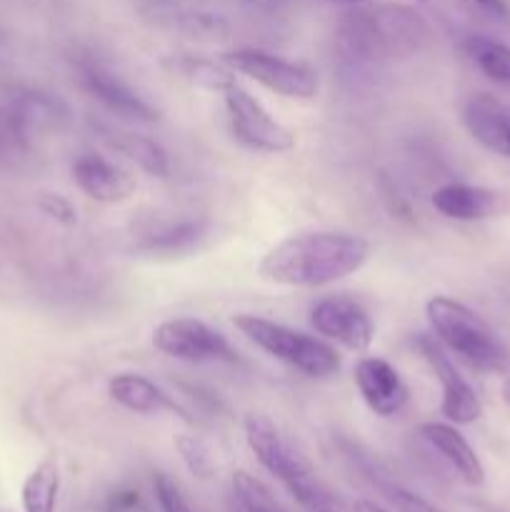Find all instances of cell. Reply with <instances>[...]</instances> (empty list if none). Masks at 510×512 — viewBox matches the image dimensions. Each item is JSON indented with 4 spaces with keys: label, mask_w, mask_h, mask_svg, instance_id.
Segmentation results:
<instances>
[{
    "label": "cell",
    "mask_w": 510,
    "mask_h": 512,
    "mask_svg": "<svg viewBox=\"0 0 510 512\" xmlns=\"http://www.w3.org/2000/svg\"><path fill=\"white\" fill-rule=\"evenodd\" d=\"M140 510V498L133 490H118V493L110 495L108 500V512H138Z\"/></svg>",
    "instance_id": "obj_28"
},
{
    "label": "cell",
    "mask_w": 510,
    "mask_h": 512,
    "mask_svg": "<svg viewBox=\"0 0 510 512\" xmlns=\"http://www.w3.org/2000/svg\"><path fill=\"white\" fill-rule=\"evenodd\" d=\"M460 50L485 78L498 85H510V45L485 35H468L460 43Z\"/></svg>",
    "instance_id": "obj_19"
},
{
    "label": "cell",
    "mask_w": 510,
    "mask_h": 512,
    "mask_svg": "<svg viewBox=\"0 0 510 512\" xmlns=\"http://www.w3.org/2000/svg\"><path fill=\"white\" fill-rule=\"evenodd\" d=\"M205 235H208L205 220H183V223L158 230V233H148L143 243L138 245V250L150 255V258H178V255H188L198 250Z\"/></svg>",
    "instance_id": "obj_18"
},
{
    "label": "cell",
    "mask_w": 510,
    "mask_h": 512,
    "mask_svg": "<svg viewBox=\"0 0 510 512\" xmlns=\"http://www.w3.org/2000/svg\"><path fill=\"white\" fill-rule=\"evenodd\" d=\"M473 3H478L480 8L490 10V13H495V15H503L505 13L503 0H473Z\"/></svg>",
    "instance_id": "obj_29"
},
{
    "label": "cell",
    "mask_w": 510,
    "mask_h": 512,
    "mask_svg": "<svg viewBox=\"0 0 510 512\" xmlns=\"http://www.w3.org/2000/svg\"><path fill=\"white\" fill-rule=\"evenodd\" d=\"M328 3L348 5V8H355V5H365V3H368V0H328Z\"/></svg>",
    "instance_id": "obj_32"
},
{
    "label": "cell",
    "mask_w": 510,
    "mask_h": 512,
    "mask_svg": "<svg viewBox=\"0 0 510 512\" xmlns=\"http://www.w3.org/2000/svg\"><path fill=\"white\" fill-rule=\"evenodd\" d=\"M220 63L233 73L248 75L250 80L263 88L283 95V98L308 100L318 93L320 80L310 65L295 63V60L280 58L260 48H238L220 55Z\"/></svg>",
    "instance_id": "obj_6"
},
{
    "label": "cell",
    "mask_w": 510,
    "mask_h": 512,
    "mask_svg": "<svg viewBox=\"0 0 510 512\" xmlns=\"http://www.w3.org/2000/svg\"><path fill=\"white\" fill-rule=\"evenodd\" d=\"M370 258L363 235L345 230H305L275 243L260 258L258 275L285 288H320L358 273Z\"/></svg>",
    "instance_id": "obj_1"
},
{
    "label": "cell",
    "mask_w": 510,
    "mask_h": 512,
    "mask_svg": "<svg viewBox=\"0 0 510 512\" xmlns=\"http://www.w3.org/2000/svg\"><path fill=\"white\" fill-rule=\"evenodd\" d=\"M500 395H503V403L510 408V378H505L503 388H500Z\"/></svg>",
    "instance_id": "obj_31"
},
{
    "label": "cell",
    "mask_w": 510,
    "mask_h": 512,
    "mask_svg": "<svg viewBox=\"0 0 510 512\" xmlns=\"http://www.w3.org/2000/svg\"><path fill=\"white\" fill-rule=\"evenodd\" d=\"M75 70H78L80 85L95 100H100L110 113L120 115L125 120H135V123H155L158 120V110L100 60L90 58V55H80L75 60Z\"/></svg>",
    "instance_id": "obj_11"
},
{
    "label": "cell",
    "mask_w": 510,
    "mask_h": 512,
    "mask_svg": "<svg viewBox=\"0 0 510 512\" xmlns=\"http://www.w3.org/2000/svg\"><path fill=\"white\" fill-rule=\"evenodd\" d=\"M415 348L423 355V360L430 365L433 375L438 378L440 388H443L440 413L455 425H473L483 415V403H480L473 385L460 375V370L443 353V348H440L433 335H418L415 338Z\"/></svg>",
    "instance_id": "obj_9"
},
{
    "label": "cell",
    "mask_w": 510,
    "mask_h": 512,
    "mask_svg": "<svg viewBox=\"0 0 510 512\" xmlns=\"http://www.w3.org/2000/svg\"><path fill=\"white\" fill-rule=\"evenodd\" d=\"M420 438L455 470L460 480L470 488H480L485 483V468L480 463L478 453L470 448L468 440L453 428V425L445 423H425L420 425Z\"/></svg>",
    "instance_id": "obj_16"
},
{
    "label": "cell",
    "mask_w": 510,
    "mask_h": 512,
    "mask_svg": "<svg viewBox=\"0 0 510 512\" xmlns=\"http://www.w3.org/2000/svg\"><path fill=\"white\" fill-rule=\"evenodd\" d=\"M38 208L48 215L50 220H55L58 225H65V228H73L78 223V210L70 203L68 198H63L60 193H40Z\"/></svg>",
    "instance_id": "obj_27"
},
{
    "label": "cell",
    "mask_w": 510,
    "mask_h": 512,
    "mask_svg": "<svg viewBox=\"0 0 510 512\" xmlns=\"http://www.w3.org/2000/svg\"><path fill=\"white\" fill-rule=\"evenodd\" d=\"M418 3H425V0H418Z\"/></svg>",
    "instance_id": "obj_33"
},
{
    "label": "cell",
    "mask_w": 510,
    "mask_h": 512,
    "mask_svg": "<svg viewBox=\"0 0 510 512\" xmlns=\"http://www.w3.org/2000/svg\"><path fill=\"white\" fill-rule=\"evenodd\" d=\"M353 380L363 403L378 418H393L408 403V385L388 360L360 358L353 370Z\"/></svg>",
    "instance_id": "obj_12"
},
{
    "label": "cell",
    "mask_w": 510,
    "mask_h": 512,
    "mask_svg": "<svg viewBox=\"0 0 510 512\" xmlns=\"http://www.w3.org/2000/svg\"><path fill=\"white\" fill-rule=\"evenodd\" d=\"M153 490L163 512H193L188 498L183 495V490H180L165 473L153 475Z\"/></svg>",
    "instance_id": "obj_26"
},
{
    "label": "cell",
    "mask_w": 510,
    "mask_h": 512,
    "mask_svg": "<svg viewBox=\"0 0 510 512\" xmlns=\"http://www.w3.org/2000/svg\"><path fill=\"white\" fill-rule=\"evenodd\" d=\"M368 475L370 480H373L375 488L388 498L390 505H395V510L398 512H443L440 508H435L433 503H428L423 495L413 493V490H408L405 485L393 483V480L385 478L383 473L373 470V465H368Z\"/></svg>",
    "instance_id": "obj_23"
},
{
    "label": "cell",
    "mask_w": 510,
    "mask_h": 512,
    "mask_svg": "<svg viewBox=\"0 0 510 512\" xmlns=\"http://www.w3.org/2000/svg\"><path fill=\"white\" fill-rule=\"evenodd\" d=\"M460 120L475 143L510 158V103L490 93H473L460 108Z\"/></svg>",
    "instance_id": "obj_13"
},
{
    "label": "cell",
    "mask_w": 510,
    "mask_h": 512,
    "mask_svg": "<svg viewBox=\"0 0 510 512\" xmlns=\"http://www.w3.org/2000/svg\"><path fill=\"white\" fill-rule=\"evenodd\" d=\"M153 345L183 363H235V350L223 333L195 318H173L153 330Z\"/></svg>",
    "instance_id": "obj_8"
},
{
    "label": "cell",
    "mask_w": 510,
    "mask_h": 512,
    "mask_svg": "<svg viewBox=\"0 0 510 512\" xmlns=\"http://www.w3.org/2000/svg\"><path fill=\"white\" fill-rule=\"evenodd\" d=\"M353 512H388V510L380 508V505H375L373 500H355Z\"/></svg>",
    "instance_id": "obj_30"
},
{
    "label": "cell",
    "mask_w": 510,
    "mask_h": 512,
    "mask_svg": "<svg viewBox=\"0 0 510 512\" xmlns=\"http://www.w3.org/2000/svg\"><path fill=\"white\" fill-rule=\"evenodd\" d=\"M233 325L270 358L290 365L308 378H328L340 370V355L328 340L250 313L235 315Z\"/></svg>",
    "instance_id": "obj_5"
},
{
    "label": "cell",
    "mask_w": 510,
    "mask_h": 512,
    "mask_svg": "<svg viewBox=\"0 0 510 512\" xmlns=\"http://www.w3.org/2000/svg\"><path fill=\"white\" fill-rule=\"evenodd\" d=\"M425 315L435 340L480 373H510V350L475 310L448 295H433Z\"/></svg>",
    "instance_id": "obj_4"
},
{
    "label": "cell",
    "mask_w": 510,
    "mask_h": 512,
    "mask_svg": "<svg viewBox=\"0 0 510 512\" xmlns=\"http://www.w3.org/2000/svg\"><path fill=\"white\" fill-rule=\"evenodd\" d=\"M175 448H178L180 458H183V463L188 465V470L195 475V478L200 480L213 478L215 473L213 453H210V448L198 438V435H185V433L178 435V438H175Z\"/></svg>",
    "instance_id": "obj_24"
},
{
    "label": "cell",
    "mask_w": 510,
    "mask_h": 512,
    "mask_svg": "<svg viewBox=\"0 0 510 512\" xmlns=\"http://www.w3.org/2000/svg\"><path fill=\"white\" fill-rule=\"evenodd\" d=\"M60 490V470L55 458H45L35 465L33 473L23 483V510L25 512H55Z\"/></svg>",
    "instance_id": "obj_21"
},
{
    "label": "cell",
    "mask_w": 510,
    "mask_h": 512,
    "mask_svg": "<svg viewBox=\"0 0 510 512\" xmlns=\"http://www.w3.org/2000/svg\"><path fill=\"white\" fill-rule=\"evenodd\" d=\"M430 35L428 23L413 8L400 3L378 8L345 10L338 23V48L353 63H383L390 58H405L425 48Z\"/></svg>",
    "instance_id": "obj_2"
},
{
    "label": "cell",
    "mask_w": 510,
    "mask_h": 512,
    "mask_svg": "<svg viewBox=\"0 0 510 512\" xmlns=\"http://www.w3.org/2000/svg\"><path fill=\"white\" fill-rule=\"evenodd\" d=\"M310 325L325 340L343 345L353 353H365L373 345L375 328L358 300L348 295H328L310 310Z\"/></svg>",
    "instance_id": "obj_10"
},
{
    "label": "cell",
    "mask_w": 510,
    "mask_h": 512,
    "mask_svg": "<svg viewBox=\"0 0 510 512\" xmlns=\"http://www.w3.org/2000/svg\"><path fill=\"white\" fill-rule=\"evenodd\" d=\"M108 393L120 408L130 410L138 415H160L170 413L183 418L185 423H195L193 415L183 408L175 398H170L163 388L153 383V380L143 378L138 373H118L110 378Z\"/></svg>",
    "instance_id": "obj_15"
},
{
    "label": "cell",
    "mask_w": 510,
    "mask_h": 512,
    "mask_svg": "<svg viewBox=\"0 0 510 512\" xmlns=\"http://www.w3.org/2000/svg\"><path fill=\"white\" fill-rule=\"evenodd\" d=\"M108 133V143L113 145L118 153L128 155L130 160L140 165L148 175L153 178H168L170 173V160L168 153L155 143L153 138L148 135H140V133H118V130H105Z\"/></svg>",
    "instance_id": "obj_20"
},
{
    "label": "cell",
    "mask_w": 510,
    "mask_h": 512,
    "mask_svg": "<svg viewBox=\"0 0 510 512\" xmlns=\"http://www.w3.org/2000/svg\"><path fill=\"white\" fill-rule=\"evenodd\" d=\"M230 128L238 143L258 153H288L295 148V135L263 108L255 95L233 83L223 90Z\"/></svg>",
    "instance_id": "obj_7"
},
{
    "label": "cell",
    "mask_w": 510,
    "mask_h": 512,
    "mask_svg": "<svg viewBox=\"0 0 510 512\" xmlns=\"http://www.w3.org/2000/svg\"><path fill=\"white\" fill-rule=\"evenodd\" d=\"M245 440L258 463L285 485L295 503L308 512H353L335 490L315 475L308 460L280 435L275 423L260 413H248L243 420Z\"/></svg>",
    "instance_id": "obj_3"
},
{
    "label": "cell",
    "mask_w": 510,
    "mask_h": 512,
    "mask_svg": "<svg viewBox=\"0 0 510 512\" xmlns=\"http://www.w3.org/2000/svg\"><path fill=\"white\" fill-rule=\"evenodd\" d=\"M73 180L95 203H123L135 193L133 175L95 153H85L75 160Z\"/></svg>",
    "instance_id": "obj_14"
},
{
    "label": "cell",
    "mask_w": 510,
    "mask_h": 512,
    "mask_svg": "<svg viewBox=\"0 0 510 512\" xmlns=\"http://www.w3.org/2000/svg\"><path fill=\"white\" fill-rule=\"evenodd\" d=\"M230 510L233 512H288L275 500L268 485L250 473H235L230 480Z\"/></svg>",
    "instance_id": "obj_22"
},
{
    "label": "cell",
    "mask_w": 510,
    "mask_h": 512,
    "mask_svg": "<svg viewBox=\"0 0 510 512\" xmlns=\"http://www.w3.org/2000/svg\"><path fill=\"white\" fill-rule=\"evenodd\" d=\"M433 208L450 220H483L495 213L498 198L493 190L468 183H448L430 198Z\"/></svg>",
    "instance_id": "obj_17"
},
{
    "label": "cell",
    "mask_w": 510,
    "mask_h": 512,
    "mask_svg": "<svg viewBox=\"0 0 510 512\" xmlns=\"http://www.w3.org/2000/svg\"><path fill=\"white\" fill-rule=\"evenodd\" d=\"M180 70L183 75H188L193 83L203 85L208 90H225L235 83V78L230 75V68L225 70L223 65H215L210 60H198V58H185L180 60Z\"/></svg>",
    "instance_id": "obj_25"
}]
</instances>
